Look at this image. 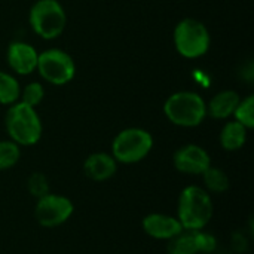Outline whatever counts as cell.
I'll return each instance as SVG.
<instances>
[{"label": "cell", "instance_id": "cell-8", "mask_svg": "<svg viewBox=\"0 0 254 254\" xmlns=\"http://www.w3.org/2000/svg\"><path fill=\"white\" fill-rule=\"evenodd\" d=\"M74 211L71 199L64 195L52 193L39 198L34 207V217L43 228H58L64 225Z\"/></svg>", "mask_w": 254, "mask_h": 254}, {"label": "cell", "instance_id": "cell-12", "mask_svg": "<svg viewBox=\"0 0 254 254\" xmlns=\"http://www.w3.org/2000/svg\"><path fill=\"white\" fill-rule=\"evenodd\" d=\"M118 171L116 159L106 152L91 153L83 162V173L92 182H106Z\"/></svg>", "mask_w": 254, "mask_h": 254}, {"label": "cell", "instance_id": "cell-1", "mask_svg": "<svg viewBox=\"0 0 254 254\" xmlns=\"http://www.w3.org/2000/svg\"><path fill=\"white\" fill-rule=\"evenodd\" d=\"M214 213L211 195L202 186H188L182 190L177 202V219L185 231H202Z\"/></svg>", "mask_w": 254, "mask_h": 254}, {"label": "cell", "instance_id": "cell-4", "mask_svg": "<svg viewBox=\"0 0 254 254\" xmlns=\"http://www.w3.org/2000/svg\"><path fill=\"white\" fill-rule=\"evenodd\" d=\"M176 51L188 60L205 55L211 45V36L204 22L195 18H183L177 22L173 33Z\"/></svg>", "mask_w": 254, "mask_h": 254}, {"label": "cell", "instance_id": "cell-5", "mask_svg": "<svg viewBox=\"0 0 254 254\" xmlns=\"http://www.w3.org/2000/svg\"><path fill=\"white\" fill-rule=\"evenodd\" d=\"M153 149V137L147 129L131 127L116 134L112 141V156L118 164H137Z\"/></svg>", "mask_w": 254, "mask_h": 254}, {"label": "cell", "instance_id": "cell-17", "mask_svg": "<svg viewBox=\"0 0 254 254\" xmlns=\"http://www.w3.org/2000/svg\"><path fill=\"white\" fill-rule=\"evenodd\" d=\"M19 92L21 86L18 79L12 73L0 70V104L12 106L19 101Z\"/></svg>", "mask_w": 254, "mask_h": 254}, {"label": "cell", "instance_id": "cell-21", "mask_svg": "<svg viewBox=\"0 0 254 254\" xmlns=\"http://www.w3.org/2000/svg\"><path fill=\"white\" fill-rule=\"evenodd\" d=\"M27 190L30 192L31 196H34L36 199L48 195L51 192L49 188V180L43 173H31L27 179Z\"/></svg>", "mask_w": 254, "mask_h": 254}, {"label": "cell", "instance_id": "cell-22", "mask_svg": "<svg viewBox=\"0 0 254 254\" xmlns=\"http://www.w3.org/2000/svg\"><path fill=\"white\" fill-rule=\"evenodd\" d=\"M196 240H198V247H199V254H210L216 252L217 249V240L214 238V235L202 231H196Z\"/></svg>", "mask_w": 254, "mask_h": 254}, {"label": "cell", "instance_id": "cell-11", "mask_svg": "<svg viewBox=\"0 0 254 254\" xmlns=\"http://www.w3.org/2000/svg\"><path fill=\"white\" fill-rule=\"evenodd\" d=\"M141 228L146 232V235L159 241H170L183 231V226L180 225L176 216L164 213L147 214L141 220Z\"/></svg>", "mask_w": 254, "mask_h": 254}, {"label": "cell", "instance_id": "cell-14", "mask_svg": "<svg viewBox=\"0 0 254 254\" xmlns=\"http://www.w3.org/2000/svg\"><path fill=\"white\" fill-rule=\"evenodd\" d=\"M247 134H249V129L244 125H241L235 119L229 121L225 124V127L220 131V135H219L220 146L226 152L240 150L244 147V144L247 141Z\"/></svg>", "mask_w": 254, "mask_h": 254}, {"label": "cell", "instance_id": "cell-19", "mask_svg": "<svg viewBox=\"0 0 254 254\" xmlns=\"http://www.w3.org/2000/svg\"><path fill=\"white\" fill-rule=\"evenodd\" d=\"M237 122L244 125L247 129L254 128V95H247L240 100L234 115Z\"/></svg>", "mask_w": 254, "mask_h": 254}, {"label": "cell", "instance_id": "cell-2", "mask_svg": "<svg viewBox=\"0 0 254 254\" xmlns=\"http://www.w3.org/2000/svg\"><path fill=\"white\" fill-rule=\"evenodd\" d=\"M4 128L9 140L16 143L19 147L37 144L43 132L42 119L36 107L21 101H16L7 107L4 115Z\"/></svg>", "mask_w": 254, "mask_h": 254}, {"label": "cell", "instance_id": "cell-13", "mask_svg": "<svg viewBox=\"0 0 254 254\" xmlns=\"http://www.w3.org/2000/svg\"><path fill=\"white\" fill-rule=\"evenodd\" d=\"M241 97L234 89H223L211 97L207 103V115L213 119L223 121L234 115Z\"/></svg>", "mask_w": 254, "mask_h": 254}, {"label": "cell", "instance_id": "cell-18", "mask_svg": "<svg viewBox=\"0 0 254 254\" xmlns=\"http://www.w3.org/2000/svg\"><path fill=\"white\" fill-rule=\"evenodd\" d=\"M21 158V147L12 140H0V171L10 170Z\"/></svg>", "mask_w": 254, "mask_h": 254}, {"label": "cell", "instance_id": "cell-6", "mask_svg": "<svg viewBox=\"0 0 254 254\" xmlns=\"http://www.w3.org/2000/svg\"><path fill=\"white\" fill-rule=\"evenodd\" d=\"M31 30L45 40L60 37L67 25V13L60 0H37L28 12Z\"/></svg>", "mask_w": 254, "mask_h": 254}, {"label": "cell", "instance_id": "cell-9", "mask_svg": "<svg viewBox=\"0 0 254 254\" xmlns=\"http://www.w3.org/2000/svg\"><path fill=\"white\" fill-rule=\"evenodd\" d=\"M173 164L183 174L201 176L211 165V158L202 146L190 143L177 149L173 156Z\"/></svg>", "mask_w": 254, "mask_h": 254}, {"label": "cell", "instance_id": "cell-7", "mask_svg": "<svg viewBox=\"0 0 254 254\" xmlns=\"http://www.w3.org/2000/svg\"><path fill=\"white\" fill-rule=\"evenodd\" d=\"M36 71L45 82L54 86H63L73 80L76 74V64L71 55L65 51L51 48L39 54Z\"/></svg>", "mask_w": 254, "mask_h": 254}, {"label": "cell", "instance_id": "cell-16", "mask_svg": "<svg viewBox=\"0 0 254 254\" xmlns=\"http://www.w3.org/2000/svg\"><path fill=\"white\" fill-rule=\"evenodd\" d=\"M201 176L204 182L202 188L208 193H223L231 188V180L222 168L210 165Z\"/></svg>", "mask_w": 254, "mask_h": 254}, {"label": "cell", "instance_id": "cell-15", "mask_svg": "<svg viewBox=\"0 0 254 254\" xmlns=\"http://www.w3.org/2000/svg\"><path fill=\"white\" fill-rule=\"evenodd\" d=\"M168 254H199L196 231H182L177 237L168 241Z\"/></svg>", "mask_w": 254, "mask_h": 254}, {"label": "cell", "instance_id": "cell-23", "mask_svg": "<svg viewBox=\"0 0 254 254\" xmlns=\"http://www.w3.org/2000/svg\"><path fill=\"white\" fill-rule=\"evenodd\" d=\"M243 79L247 80V82H252L254 77V65L252 61H249L246 65H243Z\"/></svg>", "mask_w": 254, "mask_h": 254}, {"label": "cell", "instance_id": "cell-10", "mask_svg": "<svg viewBox=\"0 0 254 254\" xmlns=\"http://www.w3.org/2000/svg\"><path fill=\"white\" fill-rule=\"evenodd\" d=\"M37 57L39 52L36 51V48L22 40L12 42L6 51V60L9 68L19 76H28L33 71H36Z\"/></svg>", "mask_w": 254, "mask_h": 254}, {"label": "cell", "instance_id": "cell-20", "mask_svg": "<svg viewBox=\"0 0 254 254\" xmlns=\"http://www.w3.org/2000/svg\"><path fill=\"white\" fill-rule=\"evenodd\" d=\"M45 98V88L40 82H30L19 92V101L31 107H37Z\"/></svg>", "mask_w": 254, "mask_h": 254}, {"label": "cell", "instance_id": "cell-3", "mask_svg": "<svg viewBox=\"0 0 254 254\" xmlns=\"http://www.w3.org/2000/svg\"><path fill=\"white\" fill-rule=\"evenodd\" d=\"M164 115L177 127L195 128L207 118V103L195 91H179L165 100Z\"/></svg>", "mask_w": 254, "mask_h": 254}]
</instances>
